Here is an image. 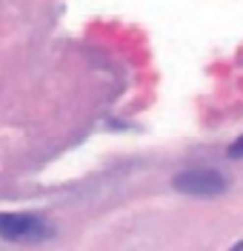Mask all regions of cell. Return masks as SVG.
<instances>
[{"label": "cell", "instance_id": "3", "mask_svg": "<svg viewBox=\"0 0 243 251\" xmlns=\"http://www.w3.org/2000/svg\"><path fill=\"white\" fill-rule=\"evenodd\" d=\"M229 157H232V160H241V157H243V134L229 146Z\"/></svg>", "mask_w": 243, "mask_h": 251}, {"label": "cell", "instance_id": "2", "mask_svg": "<svg viewBox=\"0 0 243 251\" xmlns=\"http://www.w3.org/2000/svg\"><path fill=\"white\" fill-rule=\"evenodd\" d=\"M0 237L9 243H43L52 237V226L37 214H0Z\"/></svg>", "mask_w": 243, "mask_h": 251}, {"label": "cell", "instance_id": "1", "mask_svg": "<svg viewBox=\"0 0 243 251\" xmlns=\"http://www.w3.org/2000/svg\"><path fill=\"white\" fill-rule=\"evenodd\" d=\"M226 177L217 169H186V172L175 174L172 188L186 194V197H197V200H209V197H220L226 191Z\"/></svg>", "mask_w": 243, "mask_h": 251}, {"label": "cell", "instance_id": "4", "mask_svg": "<svg viewBox=\"0 0 243 251\" xmlns=\"http://www.w3.org/2000/svg\"><path fill=\"white\" fill-rule=\"evenodd\" d=\"M232 251H243V243H238V246H235V249H232Z\"/></svg>", "mask_w": 243, "mask_h": 251}]
</instances>
